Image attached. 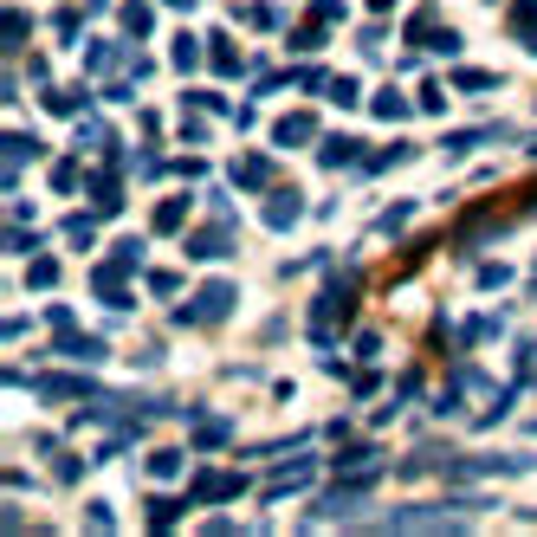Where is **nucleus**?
<instances>
[{"mask_svg":"<svg viewBox=\"0 0 537 537\" xmlns=\"http://www.w3.org/2000/svg\"><path fill=\"white\" fill-rule=\"evenodd\" d=\"M234 285H226V279H214V285H201L195 291V304H182V311H175V324H220L226 311H234Z\"/></svg>","mask_w":537,"mask_h":537,"instance_id":"nucleus-2","label":"nucleus"},{"mask_svg":"<svg viewBox=\"0 0 537 537\" xmlns=\"http://www.w3.org/2000/svg\"><path fill=\"white\" fill-rule=\"evenodd\" d=\"M408 220H415V201H395L389 214H382V220H375V234H402V226H408Z\"/></svg>","mask_w":537,"mask_h":537,"instance_id":"nucleus-24","label":"nucleus"},{"mask_svg":"<svg viewBox=\"0 0 537 537\" xmlns=\"http://www.w3.org/2000/svg\"><path fill=\"white\" fill-rule=\"evenodd\" d=\"M33 156H39V142H33V136H7V175H20Z\"/></svg>","mask_w":537,"mask_h":537,"instance_id":"nucleus-19","label":"nucleus"},{"mask_svg":"<svg viewBox=\"0 0 537 537\" xmlns=\"http://www.w3.org/2000/svg\"><path fill=\"white\" fill-rule=\"evenodd\" d=\"M247 492V473H201L195 479V499L201 505H226V499H240Z\"/></svg>","mask_w":537,"mask_h":537,"instance_id":"nucleus-5","label":"nucleus"},{"mask_svg":"<svg viewBox=\"0 0 537 537\" xmlns=\"http://www.w3.org/2000/svg\"><path fill=\"white\" fill-rule=\"evenodd\" d=\"M149 291H156V298H175L182 279H175V272H149Z\"/></svg>","mask_w":537,"mask_h":537,"instance_id":"nucleus-34","label":"nucleus"},{"mask_svg":"<svg viewBox=\"0 0 537 537\" xmlns=\"http://www.w3.org/2000/svg\"><path fill=\"white\" fill-rule=\"evenodd\" d=\"M169 58H175V71H195V65H201V39H195V33H175V52H169Z\"/></svg>","mask_w":537,"mask_h":537,"instance_id":"nucleus-22","label":"nucleus"},{"mask_svg":"<svg viewBox=\"0 0 537 537\" xmlns=\"http://www.w3.org/2000/svg\"><path fill=\"white\" fill-rule=\"evenodd\" d=\"M58 356H71V363H104V356H111V343L79 337V331H58Z\"/></svg>","mask_w":537,"mask_h":537,"instance_id":"nucleus-10","label":"nucleus"},{"mask_svg":"<svg viewBox=\"0 0 537 537\" xmlns=\"http://www.w3.org/2000/svg\"><path fill=\"white\" fill-rule=\"evenodd\" d=\"M91 201H98V214H117V207H123V182H117V169L91 182Z\"/></svg>","mask_w":537,"mask_h":537,"instance_id":"nucleus-15","label":"nucleus"},{"mask_svg":"<svg viewBox=\"0 0 537 537\" xmlns=\"http://www.w3.org/2000/svg\"><path fill=\"white\" fill-rule=\"evenodd\" d=\"M207 58H214V71H220V79H240V71H247V58H240V46H226L220 33H214V52H207Z\"/></svg>","mask_w":537,"mask_h":537,"instance_id":"nucleus-12","label":"nucleus"},{"mask_svg":"<svg viewBox=\"0 0 537 537\" xmlns=\"http://www.w3.org/2000/svg\"><path fill=\"white\" fill-rule=\"evenodd\" d=\"M111 65H123V46L111 39V46H91V71H111Z\"/></svg>","mask_w":537,"mask_h":537,"instance_id":"nucleus-31","label":"nucleus"},{"mask_svg":"<svg viewBox=\"0 0 537 537\" xmlns=\"http://www.w3.org/2000/svg\"><path fill=\"white\" fill-rule=\"evenodd\" d=\"M117 20H123V33H130V39H149V26H156V20H149V7H142V0H130V7H123Z\"/></svg>","mask_w":537,"mask_h":537,"instance_id":"nucleus-20","label":"nucleus"},{"mask_svg":"<svg viewBox=\"0 0 537 537\" xmlns=\"http://www.w3.org/2000/svg\"><path fill=\"white\" fill-rule=\"evenodd\" d=\"M79 188V163H52V195H71Z\"/></svg>","mask_w":537,"mask_h":537,"instance_id":"nucleus-29","label":"nucleus"},{"mask_svg":"<svg viewBox=\"0 0 537 537\" xmlns=\"http://www.w3.org/2000/svg\"><path fill=\"white\" fill-rule=\"evenodd\" d=\"M182 473V453L175 447H156V453H149V479H175Z\"/></svg>","mask_w":537,"mask_h":537,"instance_id":"nucleus-21","label":"nucleus"},{"mask_svg":"<svg viewBox=\"0 0 537 537\" xmlns=\"http://www.w3.org/2000/svg\"><path fill=\"white\" fill-rule=\"evenodd\" d=\"M331 473H343V479H356V473H382V459H375L369 440H356V447H343V453L331 459Z\"/></svg>","mask_w":537,"mask_h":537,"instance_id":"nucleus-9","label":"nucleus"},{"mask_svg":"<svg viewBox=\"0 0 537 537\" xmlns=\"http://www.w3.org/2000/svg\"><path fill=\"white\" fill-rule=\"evenodd\" d=\"M226 421H214V415H195V447H226Z\"/></svg>","mask_w":537,"mask_h":537,"instance_id":"nucleus-18","label":"nucleus"},{"mask_svg":"<svg viewBox=\"0 0 537 537\" xmlns=\"http://www.w3.org/2000/svg\"><path fill=\"white\" fill-rule=\"evenodd\" d=\"M492 136H505V123H479V130H453V136H447V149H453V156H467L473 142H492Z\"/></svg>","mask_w":537,"mask_h":537,"instance_id":"nucleus-16","label":"nucleus"},{"mask_svg":"<svg viewBox=\"0 0 537 537\" xmlns=\"http://www.w3.org/2000/svg\"><path fill=\"white\" fill-rule=\"evenodd\" d=\"M163 7H175V14H188V7H195V0H163Z\"/></svg>","mask_w":537,"mask_h":537,"instance_id":"nucleus-40","label":"nucleus"},{"mask_svg":"<svg viewBox=\"0 0 537 537\" xmlns=\"http://www.w3.org/2000/svg\"><path fill=\"white\" fill-rule=\"evenodd\" d=\"M91 7H98V0H91Z\"/></svg>","mask_w":537,"mask_h":537,"instance_id":"nucleus-41","label":"nucleus"},{"mask_svg":"<svg viewBox=\"0 0 537 537\" xmlns=\"http://www.w3.org/2000/svg\"><path fill=\"white\" fill-rule=\"evenodd\" d=\"M518 46H524V52H537V26H518Z\"/></svg>","mask_w":537,"mask_h":537,"instance_id":"nucleus-39","label":"nucleus"},{"mask_svg":"<svg viewBox=\"0 0 537 537\" xmlns=\"http://www.w3.org/2000/svg\"><path fill=\"white\" fill-rule=\"evenodd\" d=\"M298 214H304V201H298V195H291V188H272V201H266V207H259V220H266V226H272V234H285V226H291V220H298Z\"/></svg>","mask_w":537,"mask_h":537,"instance_id":"nucleus-8","label":"nucleus"},{"mask_svg":"<svg viewBox=\"0 0 537 537\" xmlns=\"http://www.w3.org/2000/svg\"><path fill=\"white\" fill-rule=\"evenodd\" d=\"M247 26H266V33H279V26H285V14L259 0V7H247Z\"/></svg>","mask_w":537,"mask_h":537,"instance_id":"nucleus-27","label":"nucleus"},{"mask_svg":"<svg viewBox=\"0 0 537 537\" xmlns=\"http://www.w3.org/2000/svg\"><path fill=\"white\" fill-rule=\"evenodd\" d=\"M91 291H98V304H104V311H130V285H123V266H98V272H91Z\"/></svg>","mask_w":537,"mask_h":537,"instance_id":"nucleus-4","label":"nucleus"},{"mask_svg":"<svg viewBox=\"0 0 537 537\" xmlns=\"http://www.w3.org/2000/svg\"><path fill=\"white\" fill-rule=\"evenodd\" d=\"M182 505H188V499H169V492H156V499H149V511H142V518H149V531H169V524L182 518Z\"/></svg>","mask_w":537,"mask_h":537,"instance_id":"nucleus-11","label":"nucleus"},{"mask_svg":"<svg viewBox=\"0 0 537 537\" xmlns=\"http://www.w3.org/2000/svg\"><path fill=\"white\" fill-rule=\"evenodd\" d=\"M117 266L136 272V266H142V247H136V240H117Z\"/></svg>","mask_w":537,"mask_h":537,"instance_id":"nucleus-36","label":"nucleus"},{"mask_svg":"<svg viewBox=\"0 0 537 537\" xmlns=\"http://www.w3.org/2000/svg\"><path fill=\"white\" fill-rule=\"evenodd\" d=\"M226 253H234V220H214V226H201V234L188 240V259H226Z\"/></svg>","mask_w":537,"mask_h":537,"instance_id":"nucleus-3","label":"nucleus"},{"mask_svg":"<svg viewBox=\"0 0 537 537\" xmlns=\"http://www.w3.org/2000/svg\"><path fill=\"white\" fill-rule=\"evenodd\" d=\"M311 136H318V117H304V111H291V117L272 123V142H279V149H304Z\"/></svg>","mask_w":537,"mask_h":537,"instance_id":"nucleus-7","label":"nucleus"},{"mask_svg":"<svg viewBox=\"0 0 537 537\" xmlns=\"http://www.w3.org/2000/svg\"><path fill=\"white\" fill-rule=\"evenodd\" d=\"M182 220H188V195H169V201H156V234H175Z\"/></svg>","mask_w":537,"mask_h":537,"instance_id":"nucleus-17","label":"nucleus"},{"mask_svg":"<svg viewBox=\"0 0 537 537\" xmlns=\"http://www.w3.org/2000/svg\"><path fill=\"white\" fill-rule=\"evenodd\" d=\"M39 240H33V226L26 220H14V234H7V253H33Z\"/></svg>","mask_w":537,"mask_h":537,"instance_id":"nucleus-32","label":"nucleus"},{"mask_svg":"<svg viewBox=\"0 0 537 537\" xmlns=\"http://www.w3.org/2000/svg\"><path fill=\"white\" fill-rule=\"evenodd\" d=\"M26 285H33V291H52V285H58V259H33V266H26Z\"/></svg>","mask_w":537,"mask_h":537,"instance_id":"nucleus-25","label":"nucleus"},{"mask_svg":"<svg viewBox=\"0 0 537 537\" xmlns=\"http://www.w3.org/2000/svg\"><path fill=\"white\" fill-rule=\"evenodd\" d=\"M46 111H52V117H71V111H85V91H46Z\"/></svg>","mask_w":537,"mask_h":537,"instance_id":"nucleus-26","label":"nucleus"},{"mask_svg":"<svg viewBox=\"0 0 537 537\" xmlns=\"http://www.w3.org/2000/svg\"><path fill=\"white\" fill-rule=\"evenodd\" d=\"M453 85H459V91H492V85H499V71H473V65H459V71H453Z\"/></svg>","mask_w":537,"mask_h":537,"instance_id":"nucleus-23","label":"nucleus"},{"mask_svg":"<svg viewBox=\"0 0 537 537\" xmlns=\"http://www.w3.org/2000/svg\"><path fill=\"white\" fill-rule=\"evenodd\" d=\"M26 26H33L26 14H7V26H0V33H7V52H20V46H26Z\"/></svg>","mask_w":537,"mask_h":537,"instance_id":"nucleus-30","label":"nucleus"},{"mask_svg":"<svg viewBox=\"0 0 537 537\" xmlns=\"http://www.w3.org/2000/svg\"><path fill=\"white\" fill-rule=\"evenodd\" d=\"M369 486H375V473H356L350 486L318 492V499H311V518H304V524H318V518H350L356 505H369Z\"/></svg>","mask_w":537,"mask_h":537,"instance_id":"nucleus-1","label":"nucleus"},{"mask_svg":"<svg viewBox=\"0 0 537 537\" xmlns=\"http://www.w3.org/2000/svg\"><path fill=\"white\" fill-rule=\"evenodd\" d=\"M363 149H356V136H324V149H318V163H331V169H343V163H356Z\"/></svg>","mask_w":537,"mask_h":537,"instance_id":"nucleus-13","label":"nucleus"},{"mask_svg":"<svg viewBox=\"0 0 537 537\" xmlns=\"http://www.w3.org/2000/svg\"><path fill=\"white\" fill-rule=\"evenodd\" d=\"M324 98H331V104H343V111H350V104H356V79H331V91H324Z\"/></svg>","mask_w":537,"mask_h":537,"instance_id":"nucleus-33","label":"nucleus"},{"mask_svg":"<svg viewBox=\"0 0 537 537\" xmlns=\"http://www.w3.org/2000/svg\"><path fill=\"white\" fill-rule=\"evenodd\" d=\"M234 182H240V188H266V182H272V163H266V156H240V163H234Z\"/></svg>","mask_w":537,"mask_h":537,"instance_id":"nucleus-14","label":"nucleus"},{"mask_svg":"<svg viewBox=\"0 0 537 537\" xmlns=\"http://www.w3.org/2000/svg\"><path fill=\"white\" fill-rule=\"evenodd\" d=\"M311 14H318V20H331V26H337V20H343V0H311Z\"/></svg>","mask_w":537,"mask_h":537,"instance_id":"nucleus-38","label":"nucleus"},{"mask_svg":"<svg viewBox=\"0 0 537 537\" xmlns=\"http://www.w3.org/2000/svg\"><path fill=\"white\" fill-rule=\"evenodd\" d=\"M375 117H389V123L408 117V98H402V91H382V98H375Z\"/></svg>","mask_w":537,"mask_h":537,"instance_id":"nucleus-28","label":"nucleus"},{"mask_svg":"<svg viewBox=\"0 0 537 537\" xmlns=\"http://www.w3.org/2000/svg\"><path fill=\"white\" fill-rule=\"evenodd\" d=\"M318 479V459H291V467H279L272 479H266V499H285V492H298V486H311Z\"/></svg>","mask_w":537,"mask_h":537,"instance_id":"nucleus-6","label":"nucleus"},{"mask_svg":"<svg viewBox=\"0 0 537 537\" xmlns=\"http://www.w3.org/2000/svg\"><path fill=\"white\" fill-rule=\"evenodd\" d=\"M79 473H85V459H52V479H58V486H71Z\"/></svg>","mask_w":537,"mask_h":537,"instance_id":"nucleus-35","label":"nucleus"},{"mask_svg":"<svg viewBox=\"0 0 537 537\" xmlns=\"http://www.w3.org/2000/svg\"><path fill=\"white\" fill-rule=\"evenodd\" d=\"M505 279H511V266H479V285H486V291H499Z\"/></svg>","mask_w":537,"mask_h":537,"instance_id":"nucleus-37","label":"nucleus"}]
</instances>
